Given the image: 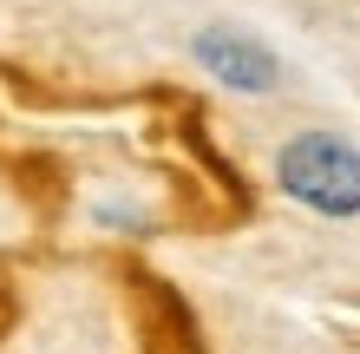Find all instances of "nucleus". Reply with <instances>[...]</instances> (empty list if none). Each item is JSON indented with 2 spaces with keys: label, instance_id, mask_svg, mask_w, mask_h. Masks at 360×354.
<instances>
[{
  "label": "nucleus",
  "instance_id": "obj_1",
  "mask_svg": "<svg viewBox=\"0 0 360 354\" xmlns=\"http://www.w3.org/2000/svg\"><path fill=\"white\" fill-rule=\"evenodd\" d=\"M275 184L314 217H334V223L360 217V151L341 132H295L275 151Z\"/></svg>",
  "mask_w": 360,
  "mask_h": 354
},
{
  "label": "nucleus",
  "instance_id": "obj_2",
  "mask_svg": "<svg viewBox=\"0 0 360 354\" xmlns=\"http://www.w3.org/2000/svg\"><path fill=\"white\" fill-rule=\"evenodd\" d=\"M190 53H197V66L217 79V86H229V92H275V79H282V59H275L256 33L223 27V20L190 39Z\"/></svg>",
  "mask_w": 360,
  "mask_h": 354
}]
</instances>
